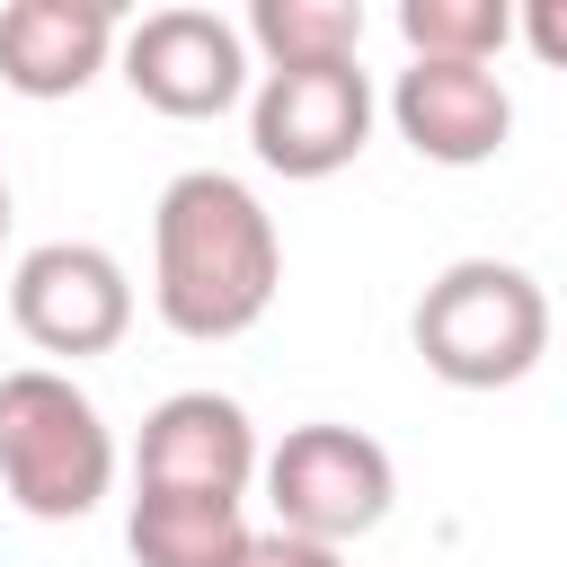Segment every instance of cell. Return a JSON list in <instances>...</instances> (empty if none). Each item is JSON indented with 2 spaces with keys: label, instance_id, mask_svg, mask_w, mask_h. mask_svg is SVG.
I'll use <instances>...</instances> for the list:
<instances>
[{
  "label": "cell",
  "instance_id": "1",
  "mask_svg": "<svg viewBox=\"0 0 567 567\" xmlns=\"http://www.w3.org/2000/svg\"><path fill=\"white\" fill-rule=\"evenodd\" d=\"M284 292V230L230 168H177L151 204V310L186 346L248 337Z\"/></svg>",
  "mask_w": 567,
  "mask_h": 567
},
{
  "label": "cell",
  "instance_id": "2",
  "mask_svg": "<svg viewBox=\"0 0 567 567\" xmlns=\"http://www.w3.org/2000/svg\"><path fill=\"white\" fill-rule=\"evenodd\" d=\"M408 346L434 381L452 390H514L540 372L549 354V292L532 266L514 257H452L416 310H408Z\"/></svg>",
  "mask_w": 567,
  "mask_h": 567
},
{
  "label": "cell",
  "instance_id": "3",
  "mask_svg": "<svg viewBox=\"0 0 567 567\" xmlns=\"http://www.w3.org/2000/svg\"><path fill=\"white\" fill-rule=\"evenodd\" d=\"M124 452H115V425L106 408L53 372V363H18L0 372V496L35 523H80L106 505Z\"/></svg>",
  "mask_w": 567,
  "mask_h": 567
},
{
  "label": "cell",
  "instance_id": "4",
  "mask_svg": "<svg viewBox=\"0 0 567 567\" xmlns=\"http://www.w3.org/2000/svg\"><path fill=\"white\" fill-rule=\"evenodd\" d=\"M257 478H266L275 532L319 540V549H346V540L381 532L390 505H399V461L363 425H337V416L284 425V443L257 461Z\"/></svg>",
  "mask_w": 567,
  "mask_h": 567
},
{
  "label": "cell",
  "instance_id": "5",
  "mask_svg": "<svg viewBox=\"0 0 567 567\" xmlns=\"http://www.w3.org/2000/svg\"><path fill=\"white\" fill-rule=\"evenodd\" d=\"M372 115H381V97H372L363 62H310V71L248 80V151H257V168H275L292 186L354 168L372 142Z\"/></svg>",
  "mask_w": 567,
  "mask_h": 567
},
{
  "label": "cell",
  "instance_id": "6",
  "mask_svg": "<svg viewBox=\"0 0 567 567\" xmlns=\"http://www.w3.org/2000/svg\"><path fill=\"white\" fill-rule=\"evenodd\" d=\"M115 71H124V89H133L151 115H168V124L230 115V106H248V80H257V62H248V44H239V18L195 9V0L142 9V18L115 35Z\"/></svg>",
  "mask_w": 567,
  "mask_h": 567
},
{
  "label": "cell",
  "instance_id": "7",
  "mask_svg": "<svg viewBox=\"0 0 567 567\" xmlns=\"http://www.w3.org/2000/svg\"><path fill=\"white\" fill-rule=\"evenodd\" d=\"M9 319L35 354H53V372L115 354L124 328H133V275L97 239H35L9 266Z\"/></svg>",
  "mask_w": 567,
  "mask_h": 567
},
{
  "label": "cell",
  "instance_id": "8",
  "mask_svg": "<svg viewBox=\"0 0 567 567\" xmlns=\"http://www.w3.org/2000/svg\"><path fill=\"white\" fill-rule=\"evenodd\" d=\"M257 425L230 390H168L133 434V487L151 496H248L257 487Z\"/></svg>",
  "mask_w": 567,
  "mask_h": 567
},
{
  "label": "cell",
  "instance_id": "9",
  "mask_svg": "<svg viewBox=\"0 0 567 567\" xmlns=\"http://www.w3.org/2000/svg\"><path fill=\"white\" fill-rule=\"evenodd\" d=\"M381 106L399 142L434 168H487L514 142V89L496 80V62H408Z\"/></svg>",
  "mask_w": 567,
  "mask_h": 567
},
{
  "label": "cell",
  "instance_id": "10",
  "mask_svg": "<svg viewBox=\"0 0 567 567\" xmlns=\"http://www.w3.org/2000/svg\"><path fill=\"white\" fill-rule=\"evenodd\" d=\"M115 35L124 18L106 0H9L0 9V89L53 106L80 97L97 71H115Z\"/></svg>",
  "mask_w": 567,
  "mask_h": 567
},
{
  "label": "cell",
  "instance_id": "11",
  "mask_svg": "<svg viewBox=\"0 0 567 567\" xmlns=\"http://www.w3.org/2000/svg\"><path fill=\"white\" fill-rule=\"evenodd\" d=\"M248 532L257 523L230 496H151V487H133V514H124V549L142 567H239Z\"/></svg>",
  "mask_w": 567,
  "mask_h": 567
},
{
  "label": "cell",
  "instance_id": "12",
  "mask_svg": "<svg viewBox=\"0 0 567 567\" xmlns=\"http://www.w3.org/2000/svg\"><path fill=\"white\" fill-rule=\"evenodd\" d=\"M239 44H248V62H266V71L354 62V53H363V0H248Z\"/></svg>",
  "mask_w": 567,
  "mask_h": 567
},
{
  "label": "cell",
  "instance_id": "13",
  "mask_svg": "<svg viewBox=\"0 0 567 567\" xmlns=\"http://www.w3.org/2000/svg\"><path fill=\"white\" fill-rule=\"evenodd\" d=\"M505 35H514L505 0H399L408 62H496Z\"/></svg>",
  "mask_w": 567,
  "mask_h": 567
},
{
  "label": "cell",
  "instance_id": "14",
  "mask_svg": "<svg viewBox=\"0 0 567 567\" xmlns=\"http://www.w3.org/2000/svg\"><path fill=\"white\" fill-rule=\"evenodd\" d=\"M239 567H346V549H319V540H292V532H248Z\"/></svg>",
  "mask_w": 567,
  "mask_h": 567
},
{
  "label": "cell",
  "instance_id": "15",
  "mask_svg": "<svg viewBox=\"0 0 567 567\" xmlns=\"http://www.w3.org/2000/svg\"><path fill=\"white\" fill-rule=\"evenodd\" d=\"M9 221H18V213H9V177H0V239H9Z\"/></svg>",
  "mask_w": 567,
  "mask_h": 567
}]
</instances>
